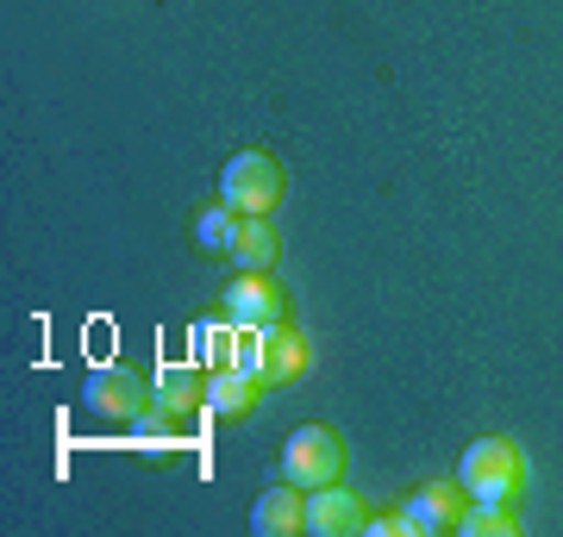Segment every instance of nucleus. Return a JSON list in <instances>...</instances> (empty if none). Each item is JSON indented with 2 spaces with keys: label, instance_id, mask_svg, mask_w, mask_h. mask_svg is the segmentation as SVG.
I'll list each match as a JSON object with an SVG mask.
<instances>
[{
  "label": "nucleus",
  "instance_id": "20e7f679",
  "mask_svg": "<svg viewBox=\"0 0 563 537\" xmlns=\"http://www.w3.org/2000/svg\"><path fill=\"white\" fill-rule=\"evenodd\" d=\"M344 476V438L332 425H295L288 444H282V481H295V488H325V481Z\"/></svg>",
  "mask_w": 563,
  "mask_h": 537
},
{
  "label": "nucleus",
  "instance_id": "ddd939ff",
  "mask_svg": "<svg viewBox=\"0 0 563 537\" xmlns=\"http://www.w3.org/2000/svg\"><path fill=\"white\" fill-rule=\"evenodd\" d=\"M457 532L463 537H520V506L514 500H463Z\"/></svg>",
  "mask_w": 563,
  "mask_h": 537
},
{
  "label": "nucleus",
  "instance_id": "7ed1b4c3",
  "mask_svg": "<svg viewBox=\"0 0 563 537\" xmlns=\"http://www.w3.org/2000/svg\"><path fill=\"white\" fill-rule=\"evenodd\" d=\"M282 188H288V176L269 150H232L220 169V200L232 213H276Z\"/></svg>",
  "mask_w": 563,
  "mask_h": 537
},
{
  "label": "nucleus",
  "instance_id": "423d86ee",
  "mask_svg": "<svg viewBox=\"0 0 563 537\" xmlns=\"http://www.w3.org/2000/svg\"><path fill=\"white\" fill-rule=\"evenodd\" d=\"M282 288L269 276H239L232 288H225V318L239 325V332H276V325H288V306H282Z\"/></svg>",
  "mask_w": 563,
  "mask_h": 537
},
{
  "label": "nucleus",
  "instance_id": "6e6552de",
  "mask_svg": "<svg viewBox=\"0 0 563 537\" xmlns=\"http://www.w3.org/2000/svg\"><path fill=\"white\" fill-rule=\"evenodd\" d=\"M251 532H257V537H295V532H307V488H295V481L263 488L257 506H251Z\"/></svg>",
  "mask_w": 563,
  "mask_h": 537
},
{
  "label": "nucleus",
  "instance_id": "f03ea898",
  "mask_svg": "<svg viewBox=\"0 0 563 537\" xmlns=\"http://www.w3.org/2000/svg\"><path fill=\"white\" fill-rule=\"evenodd\" d=\"M81 406H88V418H101L113 432H132L151 413V381L139 369H125V362H101L95 376L81 381Z\"/></svg>",
  "mask_w": 563,
  "mask_h": 537
},
{
  "label": "nucleus",
  "instance_id": "9b49d317",
  "mask_svg": "<svg viewBox=\"0 0 563 537\" xmlns=\"http://www.w3.org/2000/svg\"><path fill=\"white\" fill-rule=\"evenodd\" d=\"M201 388H207L201 369L169 362V369H157V376H151V406H157V413H169V418H188L195 406H201Z\"/></svg>",
  "mask_w": 563,
  "mask_h": 537
},
{
  "label": "nucleus",
  "instance_id": "f257e3e1",
  "mask_svg": "<svg viewBox=\"0 0 563 537\" xmlns=\"http://www.w3.org/2000/svg\"><path fill=\"white\" fill-rule=\"evenodd\" d=\"M457 481L470 500H520L532 488V462H526V450L514 438H476L463 444Z\"/></svg>",
  "mask_w": 563,
  "mask_h": 537
},
{
  "label": "nucleus",
  "instance_id": "2eb2a0df",
  "mask_svg": "<svg viewBox=\"0 0 563 537\" xmlns=\"http://www.w3.org/2000/svg\"><path fill=\"white\" fill-rule=\"evenodd\" d=\"M232 350H239V338H232V332H213V338H207V369H225Z\"/></svg>",
  "mask_w": 563,
  "mask_h": 537
},
{
  "label": "nucleus",
  "instance_id": "f8f14e48",
  "mask_svg": "<svg viewBox=\"0 0 563 537\" xmlns=\"http://www.w3.org/2000/svg\"><path fill=\"white\" fill-rule=\"evenodd\" d=\"M307 362H313V350H307L301 332H288V325L263 332V388H282V381L307 376Z\"/></svg>",
  "mask_w": 563,
  "mask_h": 537
},
{
  "label": "nucleus",
  "instance_id": "0eeeda50",
  "mask_svg": "<svg viewBox=\"0 0 563 537\" xmlns=\"http://www.w3.org/2000/svg\"><path fill=\"white\" fill-rule=\"evenodd\" d=\"M363 500L351 494V488H339V481H325V488H313L307 494V532L313 537H351L363 532Z\"/></svg>",
  "mask_w": 563,
  "mask_h": 537
},
{
  "label": "nucleus",
  "instance_id": "4468645a",
  "mask_svg": "<svg viewBox=\"0 0 563 537\" xmlns=\"http://www.w3.org/2000/svg\"><path fill=\"white\" fill-rule=\"evenodd\" d=\"M239 220H244V213H232L225 200H213V206H201V213H195V244H201L207 257H232V238H239Z\"/></svg>",
  "mask_w": 563,
  "mask_h": 537
},
{
  "label": "nucleus",
  "instance_id": "9d476101",
  "mask_svg": "<svg viewBox=\"0 0 563 537\" xmlns=\"http://www.w3.org/2000/svg\"><path fill=\"white\" fill-rule=\"evenodd\" d=\"M282 257V238L269 213H244L239 220V238H232V262H239V276H269Z\"/></svg>",
  "mask_w": 563,
  "mask_h": 537
},
{
  "label": "nucleus",
  "instance_id": "39448f33",
  "mask_svg": "<svg viewBox=\"0 0 563 537\" xmlns=\"http://www.w3.org/2000/svg\"><path fill=\"white\" fill-rule=\"evenodd\" d=\"M463 481H426L395 506V525L401 537H426V532H457V513H463Z\"/></svg>",
  "mask_w": 563,
  "mask_h": 537
},
{
  "label": "nucleus",
  "instance_id": "1a4fd4ad",
  "mask_svg": "<svg viewBox=\"0 0 563 537\" xmlns=\"http://www.w3.org/2000/svg\"><path fill=\"white\" fill-rule=\"evenodd\" d=\"M263 394V381H251L244 369H207V388H201V413L207 418H220V425H232V418H244L251 406H257Z\"/></svg>",
  "mask_w": 563,
  "mask_h": 537
},
{
  "label": "nucleus",
  "instance_id": "dca6fc26",
  "mask_svg": "<svg viewBox=\"0 0 563 537\" xmlns=\"http://www.w3.org/2000/svg\"><path fill=\"white\" fill-rule=\"evenodd\" d=\"M363 532L369 537H401V525H395V513H376V518H363Z\"/></svg>",
  "mask_w": 563,
  "mask_h": 537
}]
</instances>
